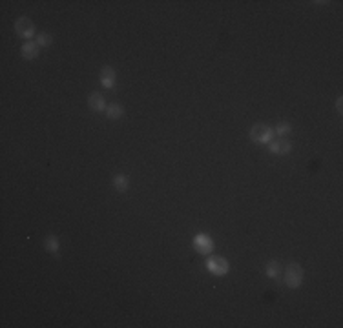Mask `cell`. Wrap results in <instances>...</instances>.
<instances>
[{"instance_id": "2", "label": "cell", "mask_w": 343, "mask_h": 328, "mask_svg": "<svg viewBox=\"0 0 343 328\" xmlns=\"http://www.w3.org/2000/svg\"><path fill=\"white\" fill-rule=\"evenodd\" d=\"M303 277H305V272H303V266H301V264H298V263L289 264L287 274H285V283L289 288H292V290L299 288V286L303 284Z\"/></svg>"}, {"instance_id": "6", "label": "cell", "mask_w": 343, "mask_h": 328, "mask_svg": "<svg viewBox=\"0 0 343 328\" xmlns=\"http://www.w3.org/2000/svg\"><path fill=\"white\" fill-rule=\"evenodd\" d=\"M268 150L274 155H289L292 150V142L285 137H278V139H272L268 142Z\"/></svg>"}, {"instance_id": "14", "label": "cell", "mask_w": 343, "mask_h": 328, "mask_svg": "<svg viewBox=\"0 0 343 328\" xmlns=\"http://www.w3.org/2000/svg\"><path fill=\"white\" fill-rule=\"evenodd\" d=\"M53 42V37L50 35V33H39V37H37V44H39V48H50Z\"/></svg>"}, {"instance_id": "16", "label": "cell", "mask_w": 343, "mask_h": 328, "mask_svg": "<svg viewBox=\"0 0 343 328\" xmlns=\"http://www.w3.org/2000/svg\"><path fill=\"white\" fill-rule=\"evenodd\" d=\"M342 104H343V99H342V97H338V99H336V109H338V113H343V106H342Z\"/></svg>"}, {"instance_id": "8", "label": "cell", "mask_w": 343, "mask_h": 328, "mask_svg": "<svg viewBox=\"0 0 343 328\" xmlns=\"http://www.w3.org/2000/svg\"><path fill=\"white\" fill-rule=\"evenodd\" d=\"M88 108H90L91 111H95V113H101V111H104V109H106L104 97L101 95L99 91L90 93V97H88Z\"/></svg>"}, {"instance_id": "7", "label": "cell", "mask_w": 343, "mask_h": 328, "mask_svg": "<svg viewBox=\"0 0 343 328\" xmlns=\"http://www.w3.org/2000/svg\"><path fill=\"white\" fill-rule=\"evenodd\" d=\"M99 78H101L103 88H106V90H113V88H115L117 73L111 66H103V70H101V73H99Z\"/></svg>"}, {"instance_id": "13", "label": "cell", "mask_w": 343, "mask_h": 328, "mask_svg": "<svg viewBox=\"0 0 343 328\" xmlns=\"http://www.w3.org/2000/svg\"><path fill=\"white\" fill-rule=\"evenodd\" d=\"M279 272H281V266H279L278 261H268V263H266V268H265L266 277H270V279H278Z\"/></svg>"}, {"instance_id": "15", "label": "cell", "mask_w": 343, "mask_h": 328, "mask_svg": "<svg viewBox=\"0 0 343 328\" xmlns=\"http://www.w3.org/2000/svg\"><path fill=\"white\" fill-rule=\"evenodd\" d=\"M290 131H292V126H290V124H287V123L278 124V126H276V129H274V133H276V135H279V137L287 135V133H290Z\"/></svg>"}, {"instance_id": "3", "label": "cell", "mask_w": 343, "mask_h": 328, "mask_svg": "<svg viewBox=\"0 0 343 328\" xmlns=\"http://www.w3.org/2000/svg\"><path fill=\"white\" fill-rule=\"evenodd\" d=\"M205 266H207V270L215 277L227 276L228 270H230V264H228V261L225 257H221V255H210V257L207 259Z\"/></svg>"}, {"instance_id": "5", "label": "cell", "mask_w": 343, "mask_h": 328, "mask_svg": "<svg viewBox=\"0 0 343 328\" xmlns=\"http://www.w3.org/2000/svg\"><path fill=\"white\" fill-rule=\"evenodd\" d=\"M192 245H194L195 252H199L203 255L214 252V241H212V237H210L208 233H197L194 237V243H192Z\"/></svg>"}, {"instance_id": "9", "label": "cell", "mask_w": 343, "mask_h": 328, "mask_svg": "<svg viewBox=\"0 0 343 328\" xmlns=\"http://www.w3.org/2000/svg\"><path fill=\"white\" fill-rule=\"evenodd\" d=\"M20 55H22L24 60H35V58L39 57V44L31 42V40L24 42L22 48H20Z\"/></svg>"}, {"instance_id": "4", "label": "cell", "mask_w": 343, "mask_h": 328, "mask_svg": "<svg viewBox=\"0 0 343 328\" xmlns=\"http://www.w3.org/2000/svg\"><path fill=\"white\" fill-rule=\"evenodd\" d=\"M15 33L19 35L20 39L24 40H29L35 35V24H33V20L29 17H20L17 19L15 22Z\"/></svg>"}, {"instance_id": "12", "label": "cell", "mask_w": 343, "mask_h": 328, "mask_svg": "<svg viewBox=\"0 0 343 328\" xmlns=\"http://www.w3.org/2000/svg\"><path fill=\"white\" fill-rule=\"evenodd\" d=\"M104 113H106V117H108L110 121H117V119H121V117L124 115V108L121 104L113 102V104H110V106H106Z\"/></svg>"}, {"instance_id": "11", "label": "cell", "mask_w": 343, "mask_h": 328, "mask_svg": "<svg viewBox=\"0 0 343 328\" xmlns=\"http://www.w3.org/2000/svg\"><path fill=\"white\" fill-rule=\"evenodd\" d=\"M113 188H115V192H119V193H124L126 190L130 188V179L126 177V175H123V174H117V175H113Z\"/></svg>"}, {"instance_id": "10", "label": "cell", "mask_w": 343, "mask_h": 328, "mask_svg": "<svg viewBox=\"0 0 343 328\" xmlns=\"http://www.w3.org/2000/svg\"><path fill=\"white\" fill-rule=\"evenodd\" d=\"M58 237L57 235H53V233H50V235H46L44 237V248L48 253H52V255H57L58 257Z\"/></svg>"}, {"instance_id": "1", "label": "cell", "mask_w": 343, "mask_h": 328, "mask_svg": "<svg viewBox=\"0 0 343 328\" xmlns=\"http://www.w3.org/2000/svg\"><path fill=\"white\" fill-rule=\"evenodd\" d=\"M248 135H250V141L254 144H268L276 133H274V128L266 126V124H254Z\"/></svg>"}]
</instances>
